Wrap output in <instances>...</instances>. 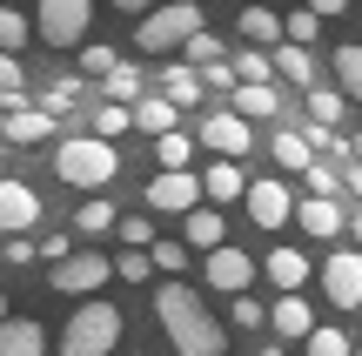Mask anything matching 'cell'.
<instances>
[{
	"instance_id": "obj_1",
	"label": "cell",
	"mask_w": 362,
	"mask_h": 356,
	"mask_svg": "<svg viewBox=\"0 0 362 356\" xmlns=\"http://www.w3.org/2000/svg\"><path fill=\"white\" fill-rule=\"evenodd\" d=\"M155 323L168 330L175 356H221V350H228V330L208 316V303L194 289H181V276H168L155 289Z\"/></svg>"
},
{
	"instance_id": "obj_2",
	"label": "cell",
	"mask_w": 362,
	"mask_h": 356,
	"mask_svg": "<svg viewBox=\"0 0 362 356\" xmlns=\"http://www.w3.org/2000/svg\"><path fill=\"white\" fill-rule=\"evenodd\" d=\"M54 175H61L67 188H107L121 175V148L101 142V134H67V142L54 148Z\"/></svg>"
},
{
	"instance_id": "obj_3",
	"label": "cell",
	"mask_w": 362,
	"mask_h": 356,
	"mask_svg": "<svg viewBox=\"0 0 362 356\" xmlns=\"http://www.w3.org/2000/svg\"><path fill=\"white\" fill-rule=\"evenodd\" d=\"M115 343H121V309L101 303V296H88L61 330V356H107Z\"/></svg>"
},
{
	"instance_id": "obj_4",
	"label": "cell",
	"mask_w": 362,
	"mask_h": 356,
	"mask_svg": "<svg viewBox=\"0 0 362 356\" xmlns=\"http://www.w3.org/2000/svg\"><path fill=\"white\" fill-rule=\"evenodd\" d=\"M202 27V7L194 0H175V7H148L141 13V27H134V47L141 54H175L181 40Z\"/></svg>"
},
{
	"instance_id": "obj_5",
	"label": "cell",
	"mask_w": 362,
	"mask_h": 356,
	"mask_svg": "<svg viewBox=\"0 0 362 356\" xmlns=\"http://www.w3.org/2000/svg\"><path fill=\"white\" fill-rule=\"evenodd\" d=\"M88 21H94V0H40L34 7V34L47 47H81L88 40Z\"/></svg>"
},
{
	"instance_id": "obj_6",
	"label": "cell",
	"mask_w": 362,
	"mask_h": 356,
	"mask_svg": "<svg viewBox=\"0 0 362 356\" xmlns=\"http://www.w3.org/2000/svg\"><path fill=\"white\" fill-rule=\"evenodd\" d=\"M107 276H115V263H107V255H94V249H67L61 263L47 269L54 296H94V289H101Z\"/></svg>"
},
{
	"instance_id": "obj_7",
	"label": "cell",
	"mask_w": 362,
	"mask_h": 356,
	"mask_svg": "<svg viewBox=\"0 0 362 356\" xmlns=\"http://www.w3.org/2000/svg\"><path fill=\"white\" fill-rule=\"evenodd\" d=\"M322 289L336 309H362V249H336L322 263Z\"/></svg>"
},
{
	"instance_id": "obj_8",
	"label": "cell",
	"mask_w": 362,
	"mask_h": 356,
	"mask_svg": "<svg viewBox=\"0 0 362 356\" xmlns=\"http://www.w3.org/2000/svg\"><path fill=\"white\" fill-rule=\"evenodd\" d=\"M194 202H202V175H188V168H161L148 182V209H161V215H188Z\"/></svg>"
},
{
	"instance_id": "obj_9",
	"label": "cell",
	"mask_w": 362,
	"mask_h": 356,
	"mask_svg": "<svg viewBox=\"0 0 362 356\" xmlns=\"http://www.w3.org/2000/svg\"><path fill=\"white\" fill-rule=\"evenodd\" d=\"M202 148H215V155H228V161H242L248 148H255V134H248V121L235 115V108H221V115H208L202 121V134H194Z\"/></svg>"
},
{
	"instance_id": "obj_10",
	"label": "cell",
	"mask_w": 362,
	"mask_h": 356,
	"mask_svg": "<svg viewBox=\"0 0 362 356\" xmlns=\"http://www.w3.org/2000/svg\"><path fill=\"white\" fill-rule=\"evenodd\" d=\"M242 202H248V222L255 229H282L288 215H296V195L282 188V175H275V182H248Z\"/></svg>"
},
{
	"instance_id": "obj_11",
	"label": "cell",
	"mask_w": 362,
	"mask_h": 356,
	"mask_svg": "<svg viewBox=\"0 0 362 356\" xmlns=\"http://www.w3.org/2000/svg\"><path fill=\"white\" fill-rule=\"evenodd\" d=\"M208 255V289H221V296H235V289H248V282H255V263H248L242 249H235V242H215V249H202Z\"/></svg>"
},
{
	"instance_id": "obj_12",
	"label": "cell",
	"mask_w": 362,
	"mask_h": 356,
	"mask_svg": "<svg viewBox=\"0 0 362 356\" xmlns=\"http://www.w3.org/2000/svg\"><path fill=\"white\" fill-rule=\"evenodd\" d=\"M40 222V195L13 175H0V236H27Z\"/></svg>"
},
{
	"instance_id": "obj_13",
	"label": "cell",
	"mask_w": 362,
	"mask_h": 356,
	"mask_svg": "<svg viewBox=\"0 0 362 356\" xmlns=\"http://www.w3.org/2000/svg\"><path fill=\"white\" fill-rule=\"evenodd\" d=\"M262 323H269L282 343H302V336L315 330V309H309V296H302V289H282V296L269 303V316H262Z\"/></svg>"
},
{
	"instance_id": "obj_14",
	"label": "cell",
	"mask_w": 362,
	"mask_h": 356,
	"mask_svg": "<svg viewBox=\"0 0 362 356\" xmlns=\"http://www.w3.org/2000/svg\"><path fill=\"white\" fill-rule=\"evenodd\" d=\"M288 222H302V236H315V242H329V236H342V202L336 195H309V202H296V215Z\"/></svg>"
},
{
	"instance_id": "obj_15",
	"label": "cell",
	"mask_w": 362,
	"mask_h": 356,
	"mask_svg": "<svg viewBox=\"0 0 362 356\" xmlns=\"http://www.w3.org/2000/svg\"><path fill=\"white\" fill-rule=\"evenodd\" d=\"M228 108L242 121H269V115H282V94H275V81H235V88H228Z\"/></svg>"
},
{
	"instance_id": "obj_16",
	"label": "cell",
	"mask_w": 362,
	"mask_h": 356,
	"mask_svg": "<svg viewBox=\"0 0 362 356\" xmlns=\"http://www.w3.org/2000/svg\"><path fill=\"white\" fill-rule=\"evenodd\" d=\"M0 356H47V330L34 316H0Z\"/></svg>"
},
{
	"instance_id": "obj_17",
	"label": "cell",
	"mask_w": 362,
	"mask_h": 356,
	"mask_svg": "<svg viewBox=\"0 0 362 356\" xmlns=\"http://www.w3.org/2000/svg\"><path fill=\"white\" fill-rule=\"evenodd\" d=\"M269 74L309 88V81H315V61H309V47H296V40H275V47H269Z\"/></svg>"
},
{
	"instance_id": "obj_18",
	"label": "cell",
	"mask_w": 362,
	"mask_h": 356,
	"mask_svg": "<svg viewBox=\"0 0 362 356\" xmlns=\"http://www.w3.org/2000/svg\"><path fill=\"white\" fill-rule=\"evenodd\" d=\"M47 134H54V115H40V108H7V142L13 148H40V142H47Z\"/></svg>"
},
{
	"instance_id": "obj_19",
	"label": "cell",
	"mask_w": 362,
	"mask_h": 356,
	"mask_svg": "<svg viewBox=\"0 0 362 356\" xmlns=\"http://www.w3.org/2000/svg\"><path fill=\"white\" fill-rule=\"evenodd\" d=\"M262 276H269L275 289H302V282H309V255L275 242V249H269V263H262Z\"/></svg>"
},
{
	"instance_id": "obj_20",
	"label": "cell",
	"mask_w": 362,
	"mask_h": 356,
	"mask_svg": "<svg viewBox=\"0 0 362 356\" xmlns=\"http://www.w3.org/2000/svg\"><path fill=\"white\" fill-rule=\"evenodd\" d=\"M242 40H255V47H275V40H282V13H275L269 0H248V7H242Z\"/></svg>"
},
{
	"instance_id": "obj_21",
	"label": "cell",
	"mask_w": 362,
	"mask_h": 356,
	"mask_svg": "<svg viewBox=\"0 0 362 356\" xmlns=\"http://www.w3.org/2000/svg\"><path fill=\"white\" fill-rule=\"evenodd\" d=\"M242 188H248V175L235 168L228 155H215V168L202 175V195H208V202H242Z\"/></svg>"
},
{
	"instance_id": "obj_22",
	"label": "cell",
	"mask_w": 362,
	"mask_h": 356,
	"mask_svg": "<svg viewBox=\"0 0 362 356\" xmlns=\"http://www.w3.org/2000/svg\"><path fill=\"white\" fill-rule=\"evenodd\" d=\"M128 121H134V128H148V134H161V128H175V101H168V94H134V101H128Z\"/></svg>"
},
{
	"instance_id": "obj_23",
	"label": "cell",
	"mask_w": 362,
	"mask_h": 356,
	"mask_svg": "<svg viewBox=\"0 0 362 356\" xmlns=\"http://www.w3.org/2000/svg\"><path fill=\"white\" fill-rule=\"evenodd\" d=\"M215 242H228V222H221V209H202L194 202L188 209V249H215Z\"/></svg>"
},
{
	"instance_id": "obj_24",
	"label": "cell",
	"mask_w": 362,
	"mask_h": 356,
	"mask_svg": "<svg viewBox=\"0 0 362 356\" xmlns=\"http://www.w3.org/2000/svg\"><path fill=\"white\" fill-rule=\"evenodd\" d=\"M161 94H168L175 108H194V101H202V74L181 61V67H168V74H161Z\"/></svg>"
},
{
	"instance_id": "obj_25",
	"label": "cell",
	"mask_w": 362,
	"mask_h": 356,
	"mask_svg": "<svg viewBox=\"0 0 362 356\" xmlns=\"http://www.w3.org/2000/svg\"><path fill=\"white\" fill-rule=\"evenodd\" d=\"M309 161H315V148L302 142V134H288V128L275 134V168H282V175H302Z\"/></svg>"
},
{
	"instance_id": "obj_26",
	"label": "cell",
	"mask_w": 362,
	"mask_h": 356,
	"mask_svg": "<svg viewBox=\"0 0 362 356\" xmlns=\"http://www.w3.org/2000/svg\"><path fill=\"white\" fill-rule=\"evenodd\" d=\"M336 88L342 101H362V47H336Z\"/></svg>"
},
{
	"instance_id": "obj_27",
	"label": "cell",
	"mask_w": 362,
	"mask_h": 356,
	"mask_svg": "<svg viewBox=\"0 0 362 356\" xmlns=\"http://www.w3.org/2000/svg\"><path fill=\"white\" fill-rule=\"evenodd\" d=\"M101 94H107V101H134V94H141V67L115 61V67L101 74Z\"/></svg>"
},
{
	"instance_id": "obj_28",
	"label": "cell",
	"mask_w": 362,
	"mask_h": 356,
	"mask_svg": "<svg viewBox=\"0 0 362 356\" xmlns=\"http://www.w3.org/2000/svg\"><path fill=\"white\" fill-rule=\"evenodd\" d=\"M188 155H194V134H175V128L155 134V161L161 168H188Z\"/></svg>"
},
{
	"instance_id": "obj_29",
	"label": "cell",
	"mask_w": 362,
	"mask_h": 356,
	"mask_svg": "<svg viewBox=\"0 0 362 356\" xmlns=\"http://www.w3.org/2000/svg\"><path fill=\"white\" fill-rule=\"evenodd\" d=\"M27 34H34V21H27L21 7H0V54H21Z\"/></svg>"
},
{
	"instance_id": "obj_30",
	"label": "cell",
	"mask_w": 362,
	"mask_h": 356,
	"mask_svg": "<svg viewBox=\"0 0 362 356\" xmlns=\"http://www.w3.org/2000/svg\"><path fill=\"white\" fill-rule=\"evenodd\" d=\"M282 40H296V47H315V40H322V13L296 7V13L282 21Z\"/></svg>"
},
{
	"instance_id": "obj_31",
	"label": "cell",
	"mask_w": 362,
	"mask_h": 356,
	"mask_svg": "<svg viewBox=\"0 0 362 356\" xmlns=\"http://www.w3.org/2000/svg\"><path fill=\"white\" fill-rule=\"evenodd\" d=\"M309 121L336 128V121H342V88H315V81H309Z\"/></svg>"
},
{
	"instance_id": "obj_32",
	"label": "cell",
	"mask_w": 362,
	"mask_h": 356,
	"mask_svg": "<svg viewBox=\"0 0 362 356\" xmlns=\"http://www.w3.org/2000/svg\"><path fill=\"white\" fill-rule=\"evenodd\" d=\"M74 101H81V81L67 74V81H54V88L40 94V115H54V121H61V115H74Z\"/></svg>"
},
{
	"instance_id": "obj_33",
	"label": "cell",
	"mask_w": 362,
	"mask_h": 356,
	"mask_svg": "<svg viewBox=\"0 0 362 356\" xmlns=\"http://www.w3.org/2000/svg\"><path fill=\"white\" fill-rule=\"evenodd\" d=\"M0 101L21 108L27 101V74H21V54H0Z\"/></svg>"
},
{
	"instance_id": "obj_34",
	"label": "cell",
	"mask_w": 362,
	"mask_h": 356,
	"mask_svg": "<svg viewBox=\"0 0 362 356\" xmlns=\"http://www.w3.org/2000/svg\"><path fill=\"white\" fill-rule=\"evenodd\" d=\"M134 121H128V101H101L94 108V134H101V142H115V134H128Z\"/></svg>"
},
{
	"instance_id": "obj_35",
	"label": "cell",
	"mask_w": 362,
	"mask_h": 356,
	"mask_svg": "<svg viewBox=\"0 0 362 356\" xmlns=\"http://www.w3.org/2000/svg\"><path fill=\"white\" fill-rule=\"evenodd\" d=\"M262 316H269V303H255L248 289L228 296V323H235V330H262Z\"/></svg>"
},
{
	"instance_id": "obj_36",
	"label": "cell",
	"mask_w": 362,
	"mask_h": 356,
	"mask_svg": "<svg viewBox=\"0 0 362 356\" xmlns=\"http://www.w3.org/2000/svg\"><path fill=\"white\" fill-rule=\"evenodd\" d=\"M181 54H188V67H208V61H221V54H228V47H221V40L208 34V27H194V34L181 40Z\"/></svg>"
},
{
	"instance_id": "obj_37",
	"label": "cell",
	"mask_w": 362,
	"mask_h": 356,
	"mask_svg": "<svg viewBox=\"0 0 362 356\" xmlns=\"http://www.w3.org/2000/svg\"><path fill=\"white\" fill-rule=\"evenodd\" d=\"M74 229H81V236H107V229H115V202H81Z\"/></svg>"
},
{
	"instance_id": "obj_38",
	"label": "cell",
	"mask_w": 362,
	"mask_h": 356,
	"mask_svg": "<svg viewBox=\"0 0 362 356\" xmlns=\"http://www.w3.org/2000/svg\"><path fill=\"white\" fill-rule=\"evenodd\" d=\"M115 61H121V54L107 47V40H81V74H88V81H101Z\"/></svg>"
},
{
	"instance_id": "obj_39",
	"label": "cell",
	"mask_w": 362,
	"mask_h": 356,
	"mask_svg": "<svg viewBox=\"0 0 362 356\" xmlns=\"http://www.w3.org/2000/svg\"><path fill=\"white\" fill-rule=\"evenodd\" d=\"M228 67H235V81H275L269 74V47H242Z\"/></svg>"
},
{
	"instance_id": "obj_40",
	"label": "cell",
	"mask_w": 362,
	"mask_h": 356,
	"mask_svg": "<svg viewBox=\"0 0 362 356\" xmlns=\"http://www.w3.org/2000/svg\"><path fill=\"white\" fill-rule=\"evenodd\" d=\"M148 263L168 269V276H181V269H188V242H148Z\"/></svg>"
},
{
	"instance_id": "obj_41",
	"label": "cell",
	"mask_w": 362,
	"mask_h": 356,
	"mask_svg": "<svg viewBox=\"0 0 362 356\" xmlns=\"http://www.w3.org/2000/svg\"><path fill=\"white\" fill-rule=\"evenodd\" d=\"M302 343H309V356H349V336H342V330H322V323H315Z\"/></svg>"
},
{
	"instance_id": "obj_42",
	"label": "cell",
	"mask_w": 362,
	"mask_h": 356,
	"mask_svg": "<svg viewBox=\"0 0 362 356\" xmlns=\"http://www.w3.org/2000/svg\"><path fill=\"white\" fill-rule=\"evenodd\" d=\"M121 282H148V276H155V263H148V249H128V255H121Z\"/></svg>"
},
{
	"instance_id": "obj_43",
	"label": "cell",
	"mask_w": 362,
	"mask_h": 356,
	"mask_svg": "<svg viewBox=\"0 0 362 356\" xmlns=\"http://www.w3.org/2000/svg\"><path fill=\"white\" fill-rule=\"evenodd\" d=\"M121 242H128V249H148V242H155L148 215H121Z\"/></svg>"
},
{
	"instance_id": "obj_44",
	"label": "cell",
	"mask_w": 362,
	"mask_h": 356,
	"mask_svg": "<svg viewBox=\"0 0 362 356\" xmlns=\"http://www.w3.org/2000/svg\"><path fill=\"white\" fill-rule=\"evenodd\" d=\"M302 175H309V195H336V168H329V161H309V168H302Z\"/></svg>"
},
{
	"instance_id": "obj_45",
	"label": "cell",
	"mask_w": 362,
	"mask_h": 356,
	"mask_svg": "<svg viewBox=\"0 0 362 356\" xmlns=\"http://www.w3.org/2000/svg\"><path fill=\"white\" fill-rule=\"evenodd\" d=\"M34 255H47V263H61V255H67V236H40V242H34Z\"/></svg>"
},
{
	"instance_id": "obj_46",
	"label": "cell",
	"mask_w": 362,
	"mask_h": 356,
	"mask_svg": "<svg viewBox=\"0 0 362 356\" xmlns=\"http://www.w3.org/2000/svg\"><path fill=\"white\" fill-rule=\"evenodd\" d=\"M309 13H322V21H329V13H349V0H309Z\"/></svg>"
},
{
	"instance_id": "obj_47",
	"label": "cell",
	"mask_w": 362,
	"mask_h": 356,
	"mask_svg": "<svg viewBox=\"0 0 362 356\" xmlns=\"http://www.w3.org/2000/svg\"><path fill=\"white\" fill-rule=\"evenodd\" d=\"M155 0H115V13H148Z\"/></svg>"
},
{
	"instance_id": "obj_48",
	"label": "cell",
	"mask_w": 362,
	"mask_h": 356,
	"mask_svg": "<svg viewBox=\"0 0 362 356\" xmlns=\"http://www.w3.org/2000/svg\"><path fill=\"white\" fill-rule=\"evenodd\" d=\"M342 188H356V195H362V161H356V168H349V175H342Z\"/></svg>"
},
{
	"instance_id": "obj_49",
	"label": "cell",
	"mask_w": 362,
	"mask_h": 356,
	"mask_svg": "<svg viewBox=\"0 0 362 356\" xmlns=\"http://www.w3.org/2000/svg\"><path fill=\"white\" fill-rule=\"evenodd\" d=\"M342 229H349V236H356V249H362V215H356V222H342Z\"/></svg>"
},
{
	"instance_id": "obj_50",
	"label": "cell",
	"mask_w": 362,
	"mask_h": 356,
	"mask_svg": "<svg viewBox=\"0 0 362 356\" xmlns=\"http://www.w3.org/2000/svg\"><path fill=\"white\" fill-rule=\"evenodd\" d=\"M349 155H356V161H362V134H349Z\"/></svg>"
},
{
	"instance_id": "obj_51",
	"label": "cell",
	"mask_w": 362,
	"mask_h": 356,
	"mask_svg": "<svg viewBox=\"0 0 362 356\" xmlns=\"http://www.w3.org/2000/svg\"><path fill=\"white\" fill-rule=\"evenodd\" d=\"M262 356H288V350H282V343H275V350H262Z\"/></svg>"
},
{
	"instance_id": "obj_52",
	"label": "cell",
	"mask_w": 362,
	"mask_h": 356,
	"mask_svg": "<svg viewBox=\"0 0 362 356\" xmlns=\"http://www.w3.org/2000/svg\"><path fill=\"white\" fill-rule=\"evenodd\" d=\"M0 316H7V296H0Z\"/></svg>"
}]
</instances>
